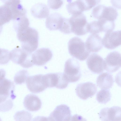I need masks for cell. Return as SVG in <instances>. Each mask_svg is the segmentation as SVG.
<instances>
[{"mask_svg": "<svg viewBox=\"0 0 121 121\" xmlns=\"http://www.w3.org/2000/svg\"><path fill=\"white\" fill-rule=\"evenodd\" d=\"M6 75V72L3 69H0V79L5 78Z\"/></svg>", "mask_w": 121, "mask_h": 121, "instance_id": "cell-33", "label": "cell"}, {"mask_svg": "<svg viewBox=\"0 0 121 121\" xmlns=\"http://www.w3.org/2000/svg\"><path fill=\"white\" fill-rule=\"evenodd\" d=\"M68 47L70 55L81 61L86 59L90 53L87 49L85 43L78 37L71 38L68 42Z\"/></svg>", "mask_w": 121, "mask_h": 121, "instance_id": "cell-2", "label": "cell"}, {"mask_svg": "<svg viewBox=\"0 0 121 121\" xmlns=\"http://www.w3.org/2000/svg\"><path fill=\"white\" fill-rule=\"evenodd\" d=\"M85 43L87 49L90 52H98L103 48L102 38L98 34H91Z\"/></svg>", "mask_w": 121, "mask_h": 121, "instance_id": "cell-18", "label": "cell"}, {"mask_svg": "<svg viewBox=\"0 0 121 121\" xmlns=\"http://www.w3.org/2000/svg\"><path fill=\"white\" fill-rule=\"evenodd\" d=\"M121 55L114 51L109 53L104 60V69L110 73L115 72L121 67Z\"/></svg>", "mask_w": 121, "mask_h": 121, "instance_id": "cell-11", "label": "cell"}, {"mask_svg": "<svg viewBox=\"0 0 121 121\" xmlns=\"http://www.w3.org/2000/svg\"><path fill=\"white\" fill-rule=\"evenodd\" d=\"M2 26H0V33L2 31Z\"/></svg>", "mask_w": 121, "mask_h": 121, "instance_id": "cell-35", "label": "cell"}, {"mask_svg": "<svg viewBox=\"0 0 121 121\" xmlns=\"http://www.w3.org/2000/svg\"><path fill=\"white\" fill-rule=\"evenodd\" d=\"M12 17V13L9 6L4 4L0 6V26L9 22Z\"/></svg>", "mask_w": 121, "mask_h": 121, "instance_id": "cell-25", "label": "cell"}, {"mask_svg": "<svg viewBox=\"0 0 121 121\" xmlns=\"http://www.w3.org/2000/svg\"><path fill=\"white\" fill-rule=\"evenodd\" d=\"M32 15L35 17L43 18L47 17L49 11L47 6L42 3H39L34 5L31 9Z\"/></svg>", "mask_w": 121, "mask_h": 121, "instance_id": "cell-24", "label": "cell"}, {"mask_svg": "<svg viewBox=\"0 0 121 121\" xmlns=\"http://www.w3.org/2000/svg\"><path fill=\"white\" fill-rule=\"evenodd\" d=\"M59 30L65 34H69L72 33L69 19L64 18L63 24Z\"/></svg>", "mask_w": 121, "mask_h": 121, "instance_id": "cell-31", "label": "cell"}, {"mask_svg": "<svg viewBox=\"0 0 121 121\" xmlns=\"http://www.w3.org/2000/svg\"><path fill=\"white\" fill-rule=\"evenodd\" d=\"M111 95L109 90L108 89H102L97 93L96 99L99 103L105 104L110 101Z\"/></svg>", "mask_w": 121, "mask_h": 121, "instance_id": "cell-27", "label": "cell"}, {"mask_svg": "<svg viewBox=\"0 0 121 121\" xmlns=\"http://www.w3.org/2000/svg\"><path fill=\"white\" fill-rule=\"evenodd\" d=\"M64 18L57 13H54L49 15L46 21L47 28L51 30H59L63 24Z\"/></svg>", "mask_w": 121, "mask_h": 121, "instance_id": "cell-19", "label": "cell"}, {"mask_svg": "<svg viewBox=\"0 0 121 121\" xmlns=\"http://www.w3.org/2000/svg\"><path fill=\"white\" fill-rule=\"evenodd\" d=\"M17 33V37L21 43L22 48L31 53L36 50L38 45L39 36L35 29L28 27Z\"/></svg>", "mask_w": 121, "mask_h": 121, "instance_id": "cell-1", "label": "cell"}, {"mask_svg": "<svg viewBox=\"0 0 121 121\" xmlns=\"http://www.w3.org/2000/svg\"><path fill=\"white\" fill-rule=\"evenodd\" d=\"M114 82L112 75L107 72L100 74L97 77L96 81L97 85L100 88L108 89L112 87Z\"/></svg>", "mask_w": 121, "mask_h": 121, "instance_id": "cell-21", "label": "cell"}, {"mask_svg": "<svg viewBox=\"0 0 121 121\" xmlns=\"http://www.w3.org/2000/svg\"><path fill=\"white\" fill-rule=\"evenodd\" d=\"M52 56V52L49 48H40L32 54V61L34 65L42 66L49 61Z\"/></svg>", "mask_w": 121, "mask_h": 121, "instance_id": "cell-17", "label": "cell"}, {"mask_svg": "<svg viewBox=\"0 0 121 121\" xmlns=\"http://www.w3.org/2000/svg\"><path fill=\"white\" fill-rule=\"evenodd\" d=\"M48 87H55L59 89L65 88L68 84L63 73H50L44 75Z\"/></svg>", "mask_w": 121, "mask_h": 121, "instance_id": "cell-10", "label": "cell"}, {"mask_svg": "<svg viewBox=\"0 0 121 121\" xmlns=\"http://www.w3.org/2000/svg\"><path fill=\"white\" fill-rule=\"evenodd\" d=\"M20 2V0H13L8 5L11 11L12 19L13 20L19 17L26 16V11Z\"/></svg>", "mask_w": 121, "mask_h": 121, "instance_id": "cell-23", "label": "cell"}, {"mask_svg": "<svg viewBox=\"0 0 121 121\" xmlns=\"http://www.w3.org/2000/svg\"><path fill=\"white\" fill-rule=\"evenodd\" d=\"M13 106L12 100L9 99L0 104V111L5 112L9 111L12 109Z\"/></svg>", "mask_w": 121, "mask_h": 121, "instance_id": "cell-30", "label": "cell"}, {"mask_svg": "<svg viewBox=\"0 0 121 121\" xmlns=\"http://www.w3.org/2000/svg\"><path fill=\"white\" fill-rule=\"evenodd\" d=\"M121 31H109L105 33L102 40V45L109 49L116 48L121 45Z\"/></svg>", "mask_w": 121, "mask_h": 121, "instance_id": "cell-12", "label": "cell"}, {"mask_svg": "<svg viewBox=\"0 0 121 121\" xmlns=\"http://www.w3.org/2000/svg\"><path fill=\"white\" fill-rule=\"evenodd\" d=\"M10 60V52L7 50L0 48V64H6Z\"/></svg>", "mask_w": 121, "mask_h": 121, "instance_id": "cell-29", "label": "cell"}, {"mask_svg": "<svg viewBox=\"0 0 121 121\" xmlns=\"http://www.w3.org/2000/svg\"><path fill=\"white\" fill-rule=\"evenodd\" d=\"M115 25L114 22L104 19L98 20L88 23L89 32L91 34H97L101 32L105 33L113 31Z\"/></svg>", "mask_w": 121, "mask_h": 121, "instance_id": "cell-9", "label": "cell"}, {"mask_svg": "<svg viewBox=\"0 0 121 121\" xmlns=\"http://www.w3.org/2000/svg\"><path fill=\"white\" fill-rule=\"evenodd\" d=\"M92 15L93 17L98 20L104 19L113 22L117 19L118 15L117 10L114 8L102 5L94 8Z\"/></svg>", "mask_w": 121, "mask_h": 121, "instance_id": "cell-6", "label": "cell"}, {"mask_svg": "<svg viewBox=\"0 0 121 121\" xmlns=\"http://www.w3.org/2000/svg\"><path fill=\"white\" fill-rule=\"evenodd\" d=\"M14 21V27L17 33L26 29L29 25V20L26 16L19 17Z\"/></svg>", "mask_w": 121, "mask_h": 121, "instance_id": "cell-26", "label": "cell"}, {"mask_svg": "<svg viewBox=\"0 0 121 121\" xmlns=\"http://www.w3.org/2000/svg\"><path fill=\"white\" fill-rule=\"evenodd\" d=\"M48 3L49 7L53 9H59L63 3L62 0H48Z\"/></svg>", "mask_w": 121, "mask_h": 121, "instance_id": "cell-32", "label": "cell"}, {"mask_svg": "<svg viewBox=\"0 0 121 121\" xmlns=\"http://www.w3.org/2000/svg\"><path fill=\"white\" fill-rule=\"evenodd\" d=\"M101 0H77L73 2L77 11L82 13L89 10L98 4Z\"/></svg>", "mask_w": 121, "mask_h": 121, "instance_id": "cell-22", "label": "cell"}, {"mask_svg": "<svg viewBox=\"0 0 121 121\" xmlns=\"http://www.w3.org/2000/svg\"><path fill=\"white\" fill-rule=\"evenodd\" d=\"M97 91V88L95 84L89 82L78 84L75 89L77 95L84 100L93 96Z\"/></svg>", "mask_w": 121, "mask_h": 121, "instance_id": "cell-13", "label": "cell"}, {"mask_svg": "<svg viewBox=\"0 0 121 121\" xmlns=\"http://www.w3.org/2000/svg\"><path fill=\"white\" fill-rule=\"evenodd\" d=\"M48 117L50 121H70L71 117L70 108L65 104L59 105L51 113Z\"/></svg>", "mask_w": 121, "mask_h": 121, "instance_id": "cell-14", "label": "cell"}, {"mask_svg": "<svg viewBox=\"0 0 121 121\" xmlns=\"http://www.w3.org/2000/svg\"><path fill=\"white\" fill-rule=\"evenodd\" d=\"M86 63L88 69L94 73H100L104 70V60L97 54H91L86 60Z\"/></svg>", "mask_w": 121, "mask_h": 121, "instance_id": "cell-16", "label": "cell"}, {"mask_svg": "<svg viewBox=\"0 0 121 121\" xmlns=\"http://www.w3.org/2000/svg\"><path fill=\"white\" fill-rule=\"evenodd\" d=\"M23 105L25 108L30 111H36L39 110L42 106L40 99L36 95L29 94L25 97Z\"/></svg>", "mask_w": 121, "mask_h": 121, "instance_id": "cell-20", "label": "cell"}, {"mask_svg": "<svg viewBox=\"0 0 121 121\" xmlns=\"http://www.w3.org/2000/svg\"><path fill=\"white\" fill-rule=\"evenodd\" d=\"M63 73L69 82H74L78 81L81 74L78 62L73 58L68 59L65 62Z\"/></svg>", "mask_w": 121, "mask_h": 121, "instance_id": "cell-5", "label": "cell"}, {"mask_svg": "<svg viewBox=\"0 0 121 121\" xmlns=\"http://www.w3.org/2000/svg\"><path fill=\"white\" fill-rule=\"evenodd\" d=\"M26 84L28 89L34 93L42 92L47 88L44 75L41 74L28 76L26 80Z\"/></svg>", "mask_w": 121, "mask_h": 121, "instance_id": "cell-7", "label": "cell"}, {"mask_svg": "<svg viewBox=\"0 0 121 121\" xmlns=\"http://www.w3.org/2000/svg\"><path fill=\"white\" fill-rule=\"evenodd\" d=\"M10 57L13 62L25 68H28L34 65L32 59V54L22 48H15L10 52Z\"/></svg>", "mask_w": 121, "mask_h": 121, "instance_id": "cell-4", "label": "cell"}, {"mask_svg": "<svg viewBox=\"0 0 121 121\" xmlns=\"http://www.w3.org/2000/svg\"><path fill=\"white\" fill-rule=\"evenodd\" d=\"M121 108L118 106L102 109L99 114L102 121H121Z\"/></svg>", "mask_w": 121, "mask_h": 121, "instance_id": "cell-15", "label": "cell"}, {"mask_svg": "<svg viewBox=\"0 0 121 121\" xmlns=\"http://www.w3.org/2000/svg\"><path fill=\"white\" fill-rule=\"evenodd\" d=\"M13 0H1L4 4L7 5L9 4Z\"/></svg>", "mask_w": 121, "mask_h": 121, "instance_id": "cell-34", "label": "cell"}, {"mask_svg": "<svg viewBox=\"0 0 121 121\" xmlns=\"http://www.w3.org/2000/svg\"><path fill=\"white\" fill-rule=\"evenodd\" d=\"M69 20L72 33L78 36H81L89 32L88 23L82 13L72 15Z\"/></svg>", "mask_w": 121, "mask_h": 121, "instance_id": "cell-3", "label": "cell"}, {"mask_svg": "<svg viewBox=\"0 0 121 121\" xmlns=\"http://www.w3.org/2000/svg\"><path fill=\"white\" fill-rule=\"evenodd\" d=\"M28 72L24 69L21 70L15 74L14 77V81L17 84H21L24 83L28 76Z\"/></svg>", "mask_w": 121, "mask_h": 121, "instance_id": "cell-28", "label": "cell"}, {"mask_svg": "<svg viewBox=\"0 0 121 121\" xmlns=\"http://www.w3.org/2000/svg\"><path fill=\"white\" fill-rule=\"evenodd\" d=\"M14 83L5 78L0 79V104L9 99L13 100L16 97L14 91Z\"/></svg>", "mask_w": 121, "mask_h": 121, "instance_id": "cell-8", "label": "cell"}]
</instances>
